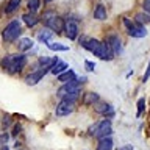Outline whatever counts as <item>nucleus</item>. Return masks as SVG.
I'll list each match as a JSON object with an SVG mask.
<instances>
[{"label":"nucleus","mask_w":150,"mask_h":150,"mask_svg":"<svg viewBox=\"0 0 150 150\" xmlns=\"http://www.w3.org/2000/svg\"><path fill=\"white\" fill-rule=\"evenodd\" d=\"M145 110V98H139L138 103H136V117H141L144 114Z\"/></svg>","instance_id":"obj_27"},{"label":"nucleus","mask_w":150,"mask_h":150,"mask_svg":"<svg viewBox=\"0 0 150 150\" xmlns=\"http://www.w3.org/2000/svg\"><path fill=\"white\" fill-rule=\"evenodd\" d=\"M119 150H133V145H130V144H127V145H122V147Z\"/></svg>","instance_id":"obj_34"},{"label":"nucleus","mask_w":150,"mask_h":150,"mask_svg":"<svg viewBox=\"0 0 150 150\" xmlns=\"http://www.w3.org/2000/svg\"><path fill=\"white\" fill-rule=\"evenodd\" d=\"M56 78H58V81H61V83H69V81H74V80H77L78 75L75 74V70L67 69V70H64L63 74H59Z\"/></svg>","instance_id":"obj_18"},{"label":"nucleus","mask_w":150,"mask_h":150,"mask_svg":"<svg viewBox=\"0 0 150 150\" xmlns=\"http://www.w3.org/2000/svg\"><path fill=\"white\" fill-rule=\"evenodd\" d=\"M142 8H144V11L150 13V0H144V2H142Z\"/></svg>","instance_id":"obj_32"},{"label":"nucleus","mask_w":150,"mask_h":150,"mask_svg":"<svg viewBox=\"0 0 150 150\" xmlns=\"http://www.w3.org/2000/svg\"><path fill=\"white\" fill-rule=\"evenodd\" d=\"M98 100H100V96L96 92H88V94H84V103L86 105H94V103H97Z\"/></svg>","instance_id":"obj_25"},{"label":"nucleus","mask_w":150,"mask_h":150,"mask_svg":"<svg viewBox=\"0 0 150 150\" xmlns=\"http://www.w3.org/2000/svg\"><path fill=\"white\" fill-rule=\"evenodd\" d=\"M0 150H9V147H6V145H3V147L0 149Z\"/></svg>","instance_id":"obj_35"},{"label":"nucleus","mask_w":150,"mask_h":150,"mask_svg":"<svg viewBox=\"0 0 150 150\" xmlns=\"http://www.w3.org/2000/svg\"><path fill=\"white\" fill-rule=\"evenodd\" d=\"M47 47H49L50 50H53V52H67L69 50V47L61 44V42H49Z\"/></svg>","instance_id":"obj_26"},{"label":"nucleus","mask_w":150,"mask_h":150,"mask_svg":"<svg viewBox=\"0 0 150 150\" xmlns=\"http://www.w3.org/2000/svg\"><path fill=\"white\" fill-rule=\"evenodd\" d=\"M64 35L67 39L70 41H75L78 39V21L75 17H66L64 19Z\"/></svg>","instance_id":"obj_6"},{"label":"nucleus","mask_w":150,"mask_h":150,"mask_svg":"<svg viewBox=\"0 0 150 150\" xmlns=\"http://www.w3.org/2000/svg\"><path fill=\"white\" fill-rule=\"evenodd\" d=\"M41 3H42V0H27V8H28V11L36 14L38 11H39V8H41Z\"/></svg>","instance_id":"obj_24"},{"label":"nucleus","mask_w":150,"mask_h":150,"mask_svg":"<svg viewBox=\"0 0 150 150\" xmlns=\"http://www.w3.org/2000/svg\"><path fill=\"white\" fill-rule=\"evenodd\" d=\"M86 81H88L86 77H78L77 80H74V81L63 83V86L56 91V96H58L59 98H63L64 96H67V94H78V92H81L83 84Z\"/></svg>","instance_id":"obj_4"},{"label":"nucleus","mask_w":150,"mask_h":150,"mask_svg":"<svg viewBox=\"0 0 150 150\" xmlns=\"http://www.w3.org/2000/svg\"><path fill=\"white\" fill-rule=\"evenodd\" d=\"M47 72H49V70H45V69H35L33 72L25 75V83L28 86H35V84H38L42 78H44V75Z\"/></svg>","instance_id":"obj_11"},{"label":"nucleus","mask_w":150,"mask_h":150,"mask_svg":"<svg viewBox=\"0 0 150 150\" xmlns=\"http://www.w3.org/2000/svg\"><path fill=\"white\" fill-rule=\"evenodd\" d=\"M21 130H22V125H21V124H16V125H14V130L11 131L13 138H16V136H17L19 133H21Z\"/></svg>","instance_id":"obj_30"},{"label":"nucleus","mask_w":150,"mask_h":150,"mask_svg":"<svg viewBox=\"0 0 150 150\" xmlns=\"http://www.w3.org/2000/svg\"><path fill=\"white\" fill-rule=\"evenodd\" d=\"M112 133V127H111V120L110 119H103L100 122H96L88 128V134L94 136L97 139H103L106 136H111Z\"/></svg>","instance_id":"obj_3"},{"label":"nucleus","mask_w":150,"mask_h":150,"mask_svg":"<svg viewBox=\"0 0 150 150\" xmlns=\"http://www.w3.org/2000/svg\"><path fill=\"white\" fill-rule=\"evenodd\" d=\"M9 125H13V122H11V116H9L8 112H5V114L2 116V127H3L5 130H6Z\"/></svg>","instance_id":"obj_28"},{"label":"nucleus","mask_w":150,"mask_h":150,"mask_svg":"<svg viewBox=\"0 0 150 150\" xmlns=\"http://www.w3.org/2000/svg\"><path fill=\"white\" fill-rule=\"evenodd\" d=\"M150 22V13L144 11V13H138L134 16V23H139V25H145V23Z\"/></svg>","instance_id":"obj_23"},{"label":"nucleus","mask_w":150,"mask_h":150,"mask_svg":"<svg viewBox=\"0 0 150 150\" xmlns=\"http://www.w3.org/2000/svg\"><path fill=\"white\" fill-rule=\"evenodd\" d=\"M59 58L58 56H39L36 61V69H45V70H50L53 67V64L58 61Z\"/></svg>","instance_id":"obj_13"},{"label":"nucleus","mask_w":150,"mask_h":150,"mask_svg":"<svg viewBox=\"0 0 150 150\" xmlns=\"http://www.w3.org/2000/svg\"><path fill=\"white\" fill-rule=\"evenodd\" d=\"M21 2H22V0H8L6 5H5V8H3V14H11V13H14V11L19 8Z\"/></svg>","instance_id":"obj_21"},{"label":"nucleus","mask_w":150,"mask_h":150,"mask_svg":"<svg viewBox=\"0 0 150 150\" xmlns=\"http://www.w3.org/2000/svg\"><path fill=\"white\" fill-rule=\"evenodd\" d=\"M22 21H23L27 28H33V27L38 25L39 17H38V14H35V13H23L22 14Z\"/></svg>","instance_id":"obj_17"},{"label":"nucleus","mask_w":150,"mask_h":150,"mask_svg":"<svg viewBox=\"0 0 150 150\" xmlns=\"http://www.w3.org/2000/svg\"><path fill=\"white\" fill-rule=\"evenodd\" d=\"M22 35V25L17 19H13L11 22H8V25L3 28L2 31V39L5 42H14L17 41Z\"/></svg>","instance_id":"obj_5"},{"label":"nucleus","mask_w":150,"mask_h":150,"mask_svg":"<svg viewBox=\"0 0 150 150\" xmlns=\"http://www.w3.org/2000/svg\"><path fill=\"white\" fill-rule=\"evenodd\" d=\"M27 55L23 53H9L0 59V67L9 75H16L23 70V67L27 66Z\"/></svg>","instance_id":"obj_1"},{"label":"nucleus","mask_w":150,"mask_h":150,"mask_svg":"<svg viewBox=\"0 0 150 150\" xmlns=\"http://www.w3.org/2000/svg\"><path fill=\"white\" fill-rule=\"evenodd\" d=\"M100 42H102V41L96 39V38H89V36H80V38H78V44L81 45L84 50L91 52V53H94V52L98 49Z\"/></svg>","instance_id":"obj_8"},{"label":"nucleus","mask_w":150,"mask_h":150,"mask_svg":"<svg viewBox=\"0 0 150 150\" xmlns=\"http://www.w3.org/2000/svg\"><path fill=\"white\" fill-rule=\"evenodd\" d=\"M127 33L134 39H142V38L147 36V28L144 25H139V23H133V27L130 30H127Z\"/></svg>","instance_id":"obj_14"},{"label":"nucleus","mask_w":150,"mask_h":150,"mask_svg":"<svg viewBox=\"0 0 150 150\" xmlns=\"http://www.w3.org/2000/svg\"><path fill=\"white\" fill-rule=\"evenodd\" d=\"M33 45H35V41L31 38L25 36V38H21V41L17 44V50H19V53H25V52L33 49Z\"/></svg>","instance_id":"obj_16"},{"label":"nucleus","mask_w":150,"mask_h":150,"mask_svg":"<svg viewBox=\"0 0 150 150\" xmlns=\"http://www.w3.org/2000/svg\"><path fill=\"white\" fill-rule=\"evenodd\" d=\"M41 21L44 22V27L50 28L55 35H59V33H63V30H64V19L61 16H58L55 11H45L42 14Z\"/></svg>","instance_id":"obj_2"},{"label":"nucleus","mask_w":150,"mask_h":150,"mask_svg":"<svg viewBox=\"0 0 150 150\" xmlns=\"http://www.w3.org/2000/svg\"><path fill=\"white\" fill-rule=\"evenodd\" d=\"M94 19L96 21H105L106 19V9L102 3H98L96 6V9H94Z\"/></svg>","instance_id":"obj_22"},{"label":"nucleus","mask_w":150,"mask_h":150,"mask_svg":"<svg viewBox=\"0 0 150 150\" xmlns=\"http://www.w3.org/2000/svg\"><path fill=\"white\" fill-rule=\"evenodd\" d=\"M94 110H96V112H98V114L105 116L106 119H110V117H114V106L110 105V103L103 102V100H98L97 103H94Z\"/></svg>","instance_id":"obj_7"},{"label":"nucleus","mask_w":150,"mask_h":150,"mask_svg":"<svg viewBox=\"0 0 150 150\" xmlns=\"http://www.w3.org/2000/svg\"><path fill=\"white\" fill-rule=\"evenodd\" d=\"M67 69H69V64L66 63V61H63V59H58V61H56V63L53 64V67L50 69V74L58 77L59 74H63L64 70H67Z\"/></svg>","instance_id":"obj_19"},{"label":"nucleus","mask_w":150,"mask_h":150,"mask_svg":"<svg viewBox=\"0 0 150 150\" xmlns=\"http://www.w3.org/2000/svg\"><path fill=\"white\" fill-rule=\"evenodd\" d=\"M105 42L108 44V47H110V50L112 52V55H114V56L122 55V52H124V47H122L120 38L117 36V35H110Z\"/></svg>","instance_id":"obj_10"},{"label":"nucleus","mask_w":150,"mask_h":150,"mask_svg":"<svg viewBox=\"0 0 150 150\" xmlns=\"http://www.w3.org/2000/svg\"><path fill=\"white\" fill-rule=\"evenodd\" d=\"M74 110H75V103L67 102V100H59V103L55 108V112L58 117H66V116L72 114Z\"/></svg>","instance_id":"obj_9"},{"label":"nucleus","mask_w":150,"mask_h":150,"mask_svg":"<svg viewBox=\"0 0 150 150\" xmlns=\"http://www.w3.org/2000/svg\"><path fill=\"white\" fill-rule=\"evenodd\" d=\"M112 145H114L112 138L111 136H106V138H103V139H98L97 150H112Z\"/></svg>","instance_id":"obj_20"},{"label":"nucleus","mask_w":150,"mask_h":150,"mask_svg":"<svg viewBox=\"0 0 150 150\" xmlns=\"http://www.w3.org/2000/svg\"><path fill=\"white\" fill-rule=\"evenodd\" d=\"M53 35L55 33L50 30V28H47V27H44L42 30H39L38 31V35H36V39H38V42H41V44H49V42H52V38H53Z\"/></svg>","instance_id":"obj_15"},{"label":"nucleus","mask_w":150,"mask_h":150,"mask_svg":"<svg viewBox=\"0 0 150 150\" xmlns=\"http://www.w3.org/2000/svg\"><path fill=\"white\" fill-rule=\"evenodd\" d=\"M84 69H86V72H92L94 69H96V63L94 61H84Z\"/></svg>","instance_id":"obj_29"},{"label":"nucleus","mask_w":150,"mask_h":150,"mask_svg":"<svg viewBox=\"0 0 150 150\" xmlns=\"http://www.w3.org/2000/svg\"><path fill=\"white\" fill-rule=\"evenodd\" d=\"M45 3H52V2H55V0H44Z\"/></svg>","instance_id":"obj_36"},{"label":"nucleus","mask_w":150,"mask_h":150,"mask_svg":"<svg viewBox=\"0 0 150 150\" xmlns=\"http://www.w3.org/2000/svg\"><path fill=\"white\" fill-rule=\"evenodd\" d=\"M94 55L102 61H111L112 58H114V55H112V52L110 50V47H108V44L105 41L100 42V45H98V49L96 52H94Z\"/></svg>","instance_id":"obj_12"},{"label":"nucleus","mask_w":150,"mask_h":150,"mask_svg":"<svg viewBox=\"0 0 150 150\" xmlns=\"http://www.w3.org/2000/svg\"><path fill=\"white\" fill-rule=\"evenodd\" d=\"M149 78H150V61H149L147 69H145V74H144V77H142V81H147Z\"/></svg>","instance_id":"obj_31"},{"label":"nucleus","mask_w":150,"mask_h":150,"mask_svg":"<svg viewBox=\"0 0 150 150\" xmlns=\"http://www.w3.org/2000/svg\"><path fill=\"white\" fill-rule=\"evenodd\" d=\"M8 141H9V136H8L6 133H3V134H0V142H2V144H6V142H8Z\"/></svg>","instance_id":"obj_33"}]
</instances>
